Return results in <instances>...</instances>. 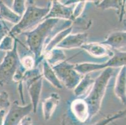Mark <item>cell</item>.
<instances>
[{"mask_svg": "<svg viewBox=\"0 0 126 125\" xmlns=\"http://www.w3.org/2000/svg\"><path fill=\"white\" fill-rule=\"evenodd\" d=\"M60 21V19L54 18L45 19L35 28L23 33L26 36V43L28 50L35 57L36 67L44 59L43 49L49 40L56 34L54 32L64 29L57 28Z\"/></svg>", "mask_w": 126, "mask_h": 125, "instance_id": "6da1fadb", "label": "cell"}, {"mask_svg": "<svg viewBox=\"0 0 126 125\" xmlns=\"http://www.w3.org/2000/svg\"><path fill=\"white\" fill-rule=\"evenodd\" d=\"M114 69H105L98 77L95 79L94 83L83 99L89 108V114L92 119L100 110L103 99L107 91L110 80L114 74Z\"/></svg>", "mask_w": 126, "mask_h": 125, "instance_id": "7a4b0ae2", "label": "cell"}, {"mask_svg": "<svg viewBox=\"0 0 126 125\" xmlns=\"http://www.w3.org/2000/svg\"><path fill=\"white\" fill-rule=\"evenodd\" d=\"M19 22L10 30L9 35L16 38L19 34L32 30L43 21L49 12L50 3L47 7H39L30 1Z\"/></svg>", "mask_w": 126, "mask_h": 125, "instance_id": "3957f363", "label": "cell"}, {"mask_svg": "<svg viewBox=\"0 0 126 125\" xmlns=\"http://www.w3.org/2000/svg\"><path fill=\"white\" fill-rule=\"evenodd\" d=\"M18 40L15 39L14 48L11 51L6 53L3 61L0 63V86L11 84L13 78L21 66L19 54L18 51Z\"/></svg>", "mask_w": 126, "mask_h": 125, "instance_id": "277c9868", "label": "cell"}, {"mask_svg": "<svg viewBox=\"0 0 126 125\" xmlns=\"http://www.w3.org/2000/svg\"><path fill=\"white\" fill-rule=\"evenodd\" d=\"M126 51H115L114 56L102 63L85 62L75 65V69L82 75L105 69L108 68H121L126 66Z\"/></svg>", "mask_w": 126, "mask_h": 125, "instance_id": "5b68a950", "label": "cell"}, {"mask_svg": "<svg viewBox=\"0 0 126 125\" xmlns=\"http://www.w3.org/2000/svg\"><path fill=\"white\" fill-rule=\"evenodd\" d=\"M43 77L40 69L35 67L32 70L25 72L23 76V83L28 89L31 103L33 106V111L36 113L38 106L40 97L43 86Z\"/></svg>", "mask_w": 126, "mask_h": 125, "instance_id": "8992f818", "label": "cell"}, {"mask_svg": "<svg viewBox=\"0 0 126 125\" xmlns=\"http://www.w3.org/2000/svg\"><path fill=\"white\" fill-rule=\"evenodd\" d=\"M51 67L62 84L68 89H74L83 76L75 70V65L67 59Z\"/></svg>", "mask_w": 126, "mask_h": 125, "instance_id": "52a82bcc", "label": "cell"}, {"mask_svg": "<svg viewBox=\"0 0 126 125\" xmlns=\"http://www.w3.org/2000/svg\"><path fill=\"white\" fill-rule=\"evenodd\" d=\"M33 111L32 103L19 105L18 101H15L10 106L8 111L4 117L3 125H19L25 117Z\"/></svg>", "mask_w": 126, "mask_h": 125, "instance_id": "ba28073f", "label": "cell"}, {"mask_svg": "<svg viewBox=\"0 0 126 125\" xmlns=\"http://www.w3.org/2000/svg\"><path fill=\"white\" fill-rule=\"evenodd\" d=\"M75 4L66 6L62 4L60 1H52L50 3L49 12L43 18V21L50 18H54L60 20L63 19L65 21H70L73 22V11Z\"/></svg>", "mask_w": 126, "mask_h": 125, "instance_id": "9c48e42d", "label": "cell"}, {"mask_svg": "<svg viewBox=\"0 0 126 125\" xmlns=\"http://www.w3.org/2000/svg\"><path fill=\"white\" fill-rule=\"evenodd\" d=\"M80 48L95 58L107 59L113 56L114 54V51H112L109 47L101 44L100 42L86 43Z\"/></svg>", "mask_w": 126, "mask_h": 125, "instance_id": "30bf717a", "label": "cell"}, {"mask_svg": "<svg viewBox=\"0 0 126 125\" xmlns=\"http://www.w3.org/2000/svg\"><path fill=\"white\" fill-rule=\"evenodd\" d=\"M89 34L87 33H70L57 46L56 48L64 49H74L81 48L82 46L87 43Z\"/></svg>", "mask_w": 126, "mask_h": 125, "instance_id": "8fae6325", "label": "cell"}, {"mask_svg": "<svg viewBox=\"0 0 126 125\" xmlns=\"http://www.w3.org/2000/svg\"><path fill=\"white\" fill-rule=\"evenodd\" d=\"M97 8L102 10L113 9L116 11L119 22H122L124 15L126 14V1L120 0H104V1H94Z\"/></svg>", "mask_w": 126, "mask_h": 125, "instance_id": "7c38bea8", "label": "cell"}, {"mask_svg": "<svg viewBox=\"0 0 126 125\" xmlns=\"http://www.w3.org/2000/svg\"><path fill=\"white\" fill-rule=\"evenodd\" d=\"M100 43L109 48H113L115 51H121V49L126 48V31H115L110 33L104 41Z\"/></svg>", "mask_w": 126, "mask_h": 125, "instance_id": "4fadbf2b", "label": "cell"}, {"mask_svg": "<svg viewBox=\"0 0 126 125\" xmlns=\"http://www.w3.org/2000/svg\"><path fill=\"white\" fill-rule=\"evenodd\" d=\"M60 101V96L57 93H52L42 101V110L44 120L48 121L55 111Z\"/></svg>", "mask_w": 126, "mask_h": 125, "instance_id": "5bb4252c", "label": "cell"}, {"mask_svg": "<svg viewBox=\"0 0 126 125\" xmlns=\"http://www.w3.org/2000/svg\"><path fill=\"white\" fill-rule=\"evenodd\" d=\"M126 67L124 66L121 68V69L117 75L114 85V93L123 105H126Z\"/></svg>", "mask_w": 126, "mask_h": 125, "instance_id": "9a60e30c", "label": "cell"}, {"mask_svg": "<svg viewBox=\"0 0 126 125\" xmlns=\"http://www.w3.org/2000/svg\"><path fill=\"white\" fill-rule=\"evenodd\" d=\"M94 81L95 79L92 78L91 73L84 74L77 86L74 89V95L77 98H80L84 95L86 96L92 87Z\"/></svg>", "mask_w": 126, "mask_h": 125, "instance_id": "2e32d148", "label": "cell"}, {"mask_svg": "<svg viewBox=\"0 0 126 125\" xmlns=\"http://www.w3.org/2000/svg\"><path fill=\"white\" fill-rule=\"evenodd\" d=\"M72 30H73V27L70 26L67 28L62 29V30L60 31L58 33H56L54 36H53L49 41L47 43V44L45 46L44 49H43V56L44 58V55L45 54L48 53L53 50L54 48L57 47V46L59 44L64 38L67 36H68V34H70L72 33Z\"/></svg>", "mask_w": 126, "mask_h": 125, "instance_id": "e0dca14e", "label": "cell"}, {"mask_svg": "<svg viewBox=\"0 0 126 125\" xmlns=\"http://www.w3.org/2000/svg\"><path fill=\"white\" fill-rule=\"evenodd\" d=\"M42 62V67H43V73H42L43 77L45 78L50 84H52L57 89H63V86L57 78L52 67L48 63L47 61L45 59H43Z\"/></svg>", "mask_w": 126, "mask_h": 125, "instance_id": "ac0fdd59", "label": "cell"}, {"mask_svg": "<svg viewBox=\"0 0 126 125\" xmlns=\"http://www.w3.org/2000/svg\"><path fill=\"white\" fill-rule=\"evenodd\" d=\"M21 18L3 1H0V20L4 21L5 22L7 21L15 25L19 22Z\"/></svg>", "mask_w": 126, "mask_h": 125, "instance_id": "d6986e66", "label": "cell"}, {"mask_svg": "<svg viewBox=\"0 0 126 125\" xmlns=\"http://www.w3.org/2000/svg\"><path fill=\"white\" fill-rule=\"evenodd\" d=\"M44 59L51 66L66 60V55L63 50L55 48L44 55Z\"/></svg>", "mask_w": 126, "mask_h": 125, "instance_id": "ffe728a7", "label": "cell"}, {"mask_svg": "<svg viewBox=\"0 0 126 125\" xmlns=\"http://www.w3.org/2000/svg\"><path fill=\"white\" fill-rule=\"evenodd\" d=\"M126 116V110H121L118 111L114 112L110 114L105 116L104 118L92 125H108L113 121L121 119Z\"/></svg>", "mask_w": 126, "mask_h": 125, "instance_id": "44dd1931", "label": "cell"}, {"mask_svg": "<svg viewBox=\"0 0 126 125\" xmlns=\"http://www.w3.org/2000/svg\"><path fill=\"white\" fill-rule=\"evenodd\" d=\"M19 58H20V63H21V66L23 67V68L26 71L32 70L36 67L35 57L33 54L26 55L22 57L19 56Z\"/></svg>", "mask_w": 126, "mask_h": 125, "instance_id": "7402d4cb", "label": "cell"}, {"mask_svg": "<svg viewBox=\"0 0 126 125\" xmlns=\"http://www.w3.org/2000/svg\"><path fill=\"white\" fill-rule=\"evenodd\" d=\"M15 39L9 34L6 36L0 43V51L6 53L11 51L14 48Z\"/></svg>", "mask_w": 126, "mask_h": 125, "instance_id": "603a6c76", "label": "cell"}, {"mask_svg": "<svg viewBox=\"0 0 126 125\" xmlns=\"http://www.w3.org/2000/svg\"><path fill=\"white\" fill-rule=\"evenodd\" d=\"M26 2L24 0H15L13 1L12 5V10L16 14L21 17L26 10Z\"/></svg>", "mask_w": 126, "mask_h": 125, "instance_id": "cb8c5ba5", "label": "cell"}, {"mask_svg": "<svg viewBox=\"0 0 126 125\" xmlns=\"http://www.w3.org/2000/svg\"><path fill=\"white\" fill-rule=\"evenodd\" d=\"M87 2L88 1H78L77 3L75 4L74 11H73L74 21H75L77 19L80 18V16L82 15Z\"/></svg>", "mask_w": 126, "mask_h": 125, "instance_id": "d4e9b609", "label": "cell"}, {"mask_svg": "<svg viewBox=\"0 0 126 125\" xmlns=\"http://www.w3.org/2000/svg\"><path fill=\"white\" fill-rule=\"evenodd\" d=\"M9 95L6 91L0 92V111L6 110L10 106Z\"/></svg>", "mask_w": 126, "mask_h": 125, "instance_id": "484cf974", "label": "cell"}, {"mask_svg": "<svg viewBox=\"0 0 126 125\" xmlns=\"http://www.w3.org/2000/svg\"><path fill=\"white\" fill-rule=\"evenodd\" d=\"M10 28L7 26L5 21L0 20V43L4 37L9 34Z\"/></svg>", "mask_w": 126, "mask_h": 125, "instance_id": "4316f807", "label": "cell"}, {"mask_svg": "<svg viewBox=\"0 0 126 125\" xmlns=\"http://www.w3.org/2000/svg\"><path fill=\"white\" fill-rule=\"evenodd\" d=\"M19 125H33V122H32V118L29 116L25 117L20 122Z\"/></svg>", "mask_w": 126, "mask_h": 125, "instance_id": "83f0119b", "label": "cell"}, {"mask_svg": "<svg viewBox=\"0 0 126 125\" xmlns=\"http://www.w3.org/2000/svg\"><path fill=\"white\" fill-rule=\"evenodd\" d=\"M6 114V110L0 111V125H3V120Z\"/></svg>", "mask_w": 126, "mask_h": 125, "instance_id": "f1b7e54d", "label": "cell"}]
</instances>
